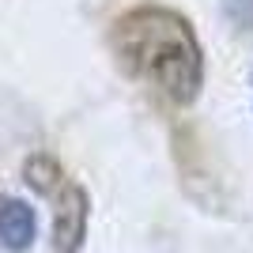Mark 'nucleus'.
I'll return each mask as SVG.
<instances>
[{
    "label": "nucleus",
    "instance_id": "1",
    "mask_svg": "<svg viewBox=\"0 0 253 253\" xmlns=\"http://www.w3.org/2000/svg\"><path fill=\"white\" fill-rule=\"evenodd\" d=\"M110 45H114L117 61L125 64L128 76L159 87L170 102L189 106L201 95V80H204L201 45H197L193 27L178 11L155 8V4L132 8L128 15L114 23Z\"/></svg>",
    "mask_w": 253,
    "mask_h": 253
},
{
    "label": "nucleus",
    "instance_id": "2",
    "mask_svg": "<svg viewBox=\"0 0 253 253\" xmlns=\"http://www.w3.org/2000/svg\"><path fill=\"white\" fill-rule=\"evenodd\" d=\"M87 215H91L87 193L72 181H64V189L57 193V211H53V246H57V253H76L84 246Z\"/></svg>",
    "mask_w": 253,
    "mask_h": 253
},
{
    "label": "nucleus",
    "instance_id": "3",
    "mask_svg": "<svg viewBox=\"0 0 253 253\" xmlns=\"http://www.w3.org/2000/svg\"><path fill=\"white\" fill-rule=\"evenodd\" d=\"M34 231H38V223H34V208L31 204L15 201V197L0 201V242H4V250H11V253L31 250Z\"/></svg>",
    "mask_w": 253,
    "mask_h": 253
},
{
    "label": "nucleus",
    "instance_id": "4",
    "mask_svg": "<svg viewBox=\"0 0 253 253\" xmlns=\"http://www.w3.org/2000/svg\"><path fill=\"white\" fill-rule=\"evenodd\" d=\"M23 181H27L34 193L53 197V193L64 189V170H61V163L49 159V155H31L23 163Z\"/></svg>",
    "mask_w": 253,
    "mask_h": 253
},
{
    "label": "nucleus",
    "instance_id": "5",
    "mask_svg": "<svg viewBox=\"0 0 253 253\" xmlns=\"http://www.w3.org/2000/svg\"><path fill=\"white\" fill-rule=\"evenodd\" d=\"M227 15L238 27H253V0H227Z\"/></svg>",
    "mask_w": 253,
    "mask_h": 253
}]
</instances>
